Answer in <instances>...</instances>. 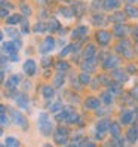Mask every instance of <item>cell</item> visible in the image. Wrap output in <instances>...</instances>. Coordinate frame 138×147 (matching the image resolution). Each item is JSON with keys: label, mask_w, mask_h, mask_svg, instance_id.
<instances>
[{"label": "cell", "mask_w": 138, "mask_h": 147, "mask_svg": "<svg viewBox=\"0 0 138 147\" xmlns=\"http://www.w3.org/2000/svg\"><path fill=\"white\" fill-rule=\"evenodd\" d=\"M37 128H39V132L43 135V137H49L52 135L54 131H55V125L50 119L48 111H40L39 113V117H37Z\"/></svg>", "instance_id": "6da1fadb"}, {"label": "cell", "mask_w": 138, "mask_h": 147, "mask_svg": "<svg viewBox=\"0 0 138 147\" xmlns=\"http://www.w3.org/2000/svg\"><path fill=\"white\" fill-rule=\"evenodd\" d=\"M120 64H122V58H120L117 54L114 52H107V55L104 57V59L101 61L100 67L106 71H113L116 68H120Z\"/></svg>", "instance_id": "7a4b0ae2"}, {"label": "cell", "mask_w": 138, "mask_h": 147, "mask_svg": "<svg viewBox=\"0 0 138 147\" xmlns=\"http://www.w3.org/2000/svg\"><path fill=\"white\" fill-rule=\"evenodd\" d=\"M54 141L55 144L58 146H67L68 141L71 138V134H70V129H68L65 125H59V126H55V131H54Z\"/></svg>", "instance_id": "3957f363"}, {"label": "cell", "mask_w": 138, "mask_h": 147, "mask_svg": "<svg viewBox=\"0 0 138 147\" xmlns=\"http://www.w3.org/2000/svg\"><path fill=\"white\" fill-rule=\"evenodd\" d=\"M21 82H22V76L20 73H13L5 80V88L7 91L6 92L7 97H12V98L15 97L16 95V88L21 85Z\"/></svg>", "instance_id": "277c9868"}, {"label": "cell", "mask_w": 138, "mask_h": 147, "mask_svg": "<svg viewBox=\"0 0 138 147\" xmlns=\"http://www.w3.org/2000/svg\"><path fill=\"white\" fill-rule=\"evenodd\" d=\"M94 39H95V43L102 48V49H106L111 45V39H113V34H111L110 30L107 28H100L95 31V34H94Z\"/></svg>", "instance_id": "5b68a950"}, {"label": "cell", "mask_w": 138, "mask_h": 147, "mask_svg": "<svg viewBox=\"0 0 138 147\" xmlns=\"http://www.w3.org/2000/svg\"><path fill=\"white\" fill-rule=\"evenodd\" d=\"M137 116L138 115H137V111L134 109L123 107L122 110L119 111V123L122 126H131V125H134Z\"/></svg>", "instance_id": "8992f818"}, {"label": "cell", "mask_w": 138, "mask_h": 147, "mask_svg": "<svg viewBox=\"0 0 138 147\" xmlns=\"http://www.w3.org/2000/svg\"><path fill=\"white\" fill-rule=\"evenodd\" d=\"M9 110V116H11V120H12V123L13 125H16V126H20L22 131H27L28 129V119L25 117V115L24 113H21L20 110H16V109H12V107H9L7 109Z\"/></svg>", "instance_id": "52a82bcc"}, {"label": "cell", "mask_w": 138, "mask_h": 147, "mask_svg": "<svg viewBox=\"0 0 138 147\" xmlns=\"http://www.w3.org/2000/svg\"><path fill=\"white\" fill-rule=\"evenodd\" d=\"M55 48H57V39H55L54 36H46L45 39L40 42V45H39V52H40V55L43 57V55L50 54Z\"/></svg>", "instance_id": "ba28073f"}, {"label": "cell", "mask_w": 138, "mask_h": 147, "mask_svg": "<svg viewBox=\"0 0 138 147\" xmlns=\"http://www.w3.org/2000/svg\"><path fill=\"white\" fill-rule=\"evenodd\" d=\"M79 67H80V71H85V73L92 74V73H95V71H97V68L100 67V63H98V59H97V58L82 59L80 64H79Z\"/></svg>", "instance_id": "9c48e42d"}, {"label": "cell", "mask_w": 138, "mask_h": 147, "mask_svg": "<svg viewBox=\"0 0 138 147\" xmlns=\"http://www.w3.org/2000/svg\"><path fill=\"white\" fill-rule=\"evenodd\" d=\"M89 24L94 25V27H97L98 30H100V28H104V25L108 24V21H107V15H106V13H102V12L91 13V16H89Z\"/></svg>", "instance_id": "30bf717a"}, {"label": "cell", "mask_w": 138, "mask_h": 147, "mask_svg": "<svg viewBox=\"0 0 138 147\" xmlns=\"http://www.w3.org/2000/svg\"><path fill=\"white\" fill-rule=\"evenodd\" d=\"M101 101L97 95H88L85 100H83V107L85 110L88 111H97L98 109H101Z\"/></svg>", "instance_id": "8fae6325"}, {"label": "cell", "mask_w": 138, "mask_h": 147, "mask_svg": "<svg viewBox=\"0 0 138 147\" xmlns=\"http://www.w3.org/2000/svg\"><path fill=\"white\" fill-rule=\"evenodd\" d=\"M129 31H131V27H128L126 24H116V25H113V28H111V34H113V37H116L119 40L126 39Z\"/></svg>", "instance_id": "7c38bea8"}, {"label": "cell", "mask_w": 138, "mask_h": 147, "mask_svg": "<svg viewBox=\"0 0 138 147\" xmlns=\"http://www.w3.org/2000/svg\"><path fill=\"white\" fill-rule=\"evenodd\" d=\"M110 125H111L110 117H100V119L97 120L95 126H94V131L100 132V134H102V135H107L108 131H110Z\"/></svg>", "instance_id": "4fadbf2b"}, {"label": "cell", "mask_w": 138, "mask_h": 147, "mask_svg": "<svg viewBox=\"0 0 138 147\" xmlns=\"http://www.w3.org/2000/svg\"><path fill=\"white\" fill-rule=\"evenodd\" d=\"M88 33H89V27L88 25H77V27H74L70 33V37L76 42V40H82V39H86V36H88Z\"/></svg>", "instance_id": "5bb4252c"}, {"label": "cell", "mask_w": 138, "mask_h": 147, "mask_svg": "<svg viewBox=\"0 0 138 147\" xmlns=\"http://www.w3.org/2000/svg\"><path fill=\"white\" fill-rule=\"evenodd\" d=\"M13 101H15L16 107L21 109V110H28V109H30V98H28L27 94L16 92V95L13 97Z\"/></svg>", "instance_id": "9a60e30c"}, {"label": "cell", "mask_w": 138, "mask_h": 147, "mask_svg": "<svg viewBox=\"0 0 138 147\" xmlns=\"http://www.w3.org/2000/svg\"><path fill=\"white\" fill-rule=\"evenodd\" d=\"M110 77L114 82L120 83V85H123V83H126L129 80V74L126 73V70H125V68H122V67L116 68V70H113V71H110Z\"/></svg>", "instance_id": "2e32d148"}, {"label": "cell", "mask_w": 138, "mask_h": 147, "mask_svg": "<svg viewBox=\"0 0 138 147\" xmlns=\"http://www.w3.org/2000/svg\"><path fill=\"white\" fill-rule=\"evenodd\" d=\"M98 48L95 43H86L82 49V58L83 59H91V58H97L98 57Z\"/></svg>", "instance_id": "e0dca14e"}, {"label": "cell", "mask_w": 138, "mask_h": 147, "mask_svg": "<svg viewBox=\"0 0 138 147\" xmlns=\"http://www.w3.org/2000/svg\"><path fill=\"white\" fill-rule=\"evenodd\" d=\"M122 7V0H102V11L113 13L116 11H120Z\"/></svg>", "instance_id": "ac0fdd59"}, {"label": "cell", "mask_w": 138, "mask_h": 147, "mask_svg": "<svg viewBox=\"0 0 138 147\" xmlns=\"http://www.w3.org/2000/svg\"><path fill=\"white\" fill-rule=\"evenodd\" d=\"M126 20H128V16H126V13L123 11H116L113 13L107 15L108 24H113V25H116V24H125Z\"/></svg>", "instance_id": "d6986e66"}, {"label": "cell", "mask_w": 138, "mask_h": 147, "mask_svg": "<svg viewBox=\"0 0 138 147\" xmlns=\"http://www.w3.org/2000/svg\"><path fill=\"white\" fill-rule=\"evenodd\" d=\"M22 71H24V74H27L28 77H33L34 74L37 73V63L34 61L33 58L25 59L24 64H22Z\"/></svg>", "instance_id": "ffe728a7"}, {"label": "cell", "mask_w": 138, "mask_h": 147, "mask_svg": "<svg viewBox=\"0 0 138 147\" xmlns=\"http://www.w3.org/2000/svg\"><path fill=\"white\" fill-rule=\"evenodd\" d=\"M125 140L128 144H137L138 143V125H131L125 132Z\"/></svg>", "instance_id": "44dd1931"}, {"label": "cell", "mask_w": 138, "mask_h": 147, "mask_svg": "<svg viewBox=\"0 0 138 147\" xmlns=\"http://www.w3.org/2000/svg\"><path fill=\"white\" fill-rule=\"evenodd\" d=\"M98 98H100V101H101V104H102V107H111L114 104V101H116V98L111 95L107 89H104V91H101L100 92V95H98Z\"/></svg>", "instance_id": "7402d4cb"}, {"label": "cell", "mask_w": 138, "mask_h": 147, "mask_svg": "<svg viewBox=\"0 0 138 147\" xmlns=\"http://www.w3.org/2000/svg\"><path fill=\"white\" fill-rule=\"evenodd\" d=\"M111 95H113V97L114 98H119L120 97V95H122L123 94V88H122V85H120V83H117V82H114L113 79H111V82H110V85L107 86V88H106Z\"/></svg>", "instance_id": "603a6c76"}, {"label": "cell", "mask_w": 138, "mask_h": 147, "mask_svg": "<svg viewBox=\"0 0 138 147\" xmlns=\"http://www.w3.org/2000/svg\"><path fill=\"white\" fill-rule=\"evenodd\" d=\"M40 94H42V97H43V98L49 101V100H52L55 95H57V89L54 88L52 85H42Z\"/></svg>", "instance_id": "cb8c5ba5"}, {"label": "cell", "mask_w": 138, "mask_h": 147, "mask_svg": "<svg viewBox=\"0 0 138 147\" xmlns=\"http://www.w3.org/2000/svg\"><path fill=\"white\" fill-rule=\"evenodd\" d=\"M2 52H3V55L9 57V55H12V54L18 52V48L15 46V43H13L12 40H11V42H5V43H2Z\"/></svg>", "instance_id": "d4e9b609"}, {"label": "cell", "mask_w": 138, "mask_h": 147, "mask_svg": "<svg viewBox=\"0 0 138 147\" xmlns=\"http://www.w3.org/2000/svg\"><path fill=\"white\" fill-rule=\"evenodd\" d=\"M46 106H48V109H49V111L52 115H58L59 111H61L65 106H64V102L61 101V100H57V101H54V102H50V101H48L46 102Z\"/></svg>", "instance_id": "484cf974"}, {"label": "cell", "mask_w": 138, "mask_h": 147, "mask_svg": "<svg viewBox=\"0 0 138 147\" xmlns=\"http://www.w3.org/2000/svg\"><path fill=\"white\" fill-rule=\"evenodd\" d=\"M70 68H71L70 63L65 61V59H58V61L55 63V70H57V73L67 74L68 71H70Z\"/></svg>", "instance_id": "4316f807"}, {"label": "cell", "mask_w": 138, "mask_h": 147, "mask_svg": "<svg viewBox=\"0 0 138 147\" xmlns=\"http://www.w3.org/2000/svg\"><path fill=\"white\" fill-rule=\"evenodd\" d=\"M123 12L129 20H138V6L135 5H125L123 6Z\"/></svg>", "instance_id": "83f0119b"}, {"label": "cell", "mask_w": 138, "mask_h": 147, "mask_svg": "<svg viewBox=\"0 0 138 147\" xmlns=\"http://www.w3.org/2000/svg\"><path fill=\"white\" fill-rule=\"evenodd\" d=\"M108 134L111 135V138H120L122 137V125H120L119 122H113V120H111Z\"/></svg>", "instance_id": "f1b7e54d"}, {"label": "cell", "mask_w": 138, "mask_h": 147, "mask_svg": "<svg viewBox=\"0 0 138 147\" xmlns=\"http://www.w3.org/2000/svg\"><path fill=\"white\" fill-rule=\"evenodd\" d=\"M58 13H59V15H63L65 20H73L74 16H76L73 6H61V7L58 9Z\"/></svg>", "instance_id": "f546056e"}, {"label": "cell", "mask_w": 138, "mask_h": 147, "mask_svg": "<svg viewBox=\"0 0 138 147\" xmlns=\"http://www.w3.org/2000/svg\"><path fill=\"white\" fill-rule=\"evenodd\" d=\"M46 24H48V31L49 33H58L63 28L61 22H59V20H57V18H49Z\"/></svg>", "instance_id": "4dcf8cb0"}, {"label": "cell", "mask_w": 138, "mask_h": 147, "mask_svg": "<svg viewBox=\"0 0 138 147\" xmlns=\"http://www.w3.org/2000/svg\"><path fill=\"white\" fill-rule=\"evenodd\" d=\"M65 76L67 74H63V73H57L54 76V79H52V86L55 89H59V88H63L64 83H65Z\"/></svg>", "instance_id": "1f68e13d"}, {"label": "cell", "mask_w": 138, "mask_h": 147, "mask_svg": "<svg viewBox=\"0 0 138 147\" xmlns=\"http://www.w3.org/2000/svg\"><path fill=\"white\" fill-rule=\"evenodd\" d=\"M77 79H79V82H80L82 86H89L91 82H92V74L85 73V71H80L79 74H77Z\"/></svg>", "instance_id": "d6a6232c"}, {"label": "cell", "mask_w": 138, "mask_h": 147, "mask_svg": "<svg viewBox=\"0 0 138 147\" xmlns=\"http://www.w3.org/2000/svg\"><path fill=\"white\" fill-rule=\"evenodd\" d=\"M22 20H24V16H22L21 13H12V15H9V18L6 20V24L11 25V27H13V25L21 24Z\"/></svg>", "instance_id": "836d02e7"}, {"label": "cell", "mask_w": 138, "mask_h": 147, "mask_svg": "<svg viewBox=\"0 0 138 147\" xmlns=\"http://www.w3.org/2000/svg\"><path fill=\"white\" fill-rule=\"evenodd\" d=\"M3 146L5 147H21V141L16 137H13V135H7L5 138V144Z\"/></svg>", "instance_id": "e575fe53"}, {"label": "cell", "mask_w": 138, "mask_h": 147, "mask_svg": "<svg viewBox=\"0 0 138 147\" xmlns=\"http://www.w3.org/2000/svg\"><path fill=\"white\" fill-rule=\"evenodd\" d=\"M33 31L36 34H43L48 31V24L45 21H37L36 24L33 25Z\"/></svg>", "instance_id": "d590c367"}, {"label": "cell", "mask_w": 138, "mask_h": 147, "mask_svg": "<svg viewBox=\"0 0 138 147\" xmlns=\"http://www.w3.org/2000/svg\"><path fill=\"white\" fill-rule=\"evenodd\" d=\"M30 31H31L30 22H28L27 18H24V20L21 21V24H20V33H21V34H30Z\"/></svg>", "instance_id": "8d00e7d4"}, {"label": "cell", "mask_w": 138, "mask_h": 147, "mask_svg": "<svg viewBox=\"0 0 138 147\" xmlns=\"http://www.w3.org/2000/svg\"><path fill=\"white\" fill-rule=\"evenodd\" d=\"M52 65H54V58L50 57V55H43L42 57V67L45 68H52Z\"/></svg>", "instance_id": "74e56055"}, {"label": "cell", "mask_w": 138, "mask_h": 147, "mask_svg": "<svg viewBox=\"0 0 138 147\" xmlns=\"http://www.w3.org/2000/svg\"><path fill=\"white\" fill-rule=\"evenodd\" d=\"M68 102H71L73 106L80 104V97H79V92H74V91H70V92H68Z\"/></svg>", "instance_id": "f35d334b"}, {"label": "cell", "mask_w": 138, "mask_h": 147, "mask_svg": "<svg viewBox=\"0 0 138 147\" xmlns=\"http://www.w3.org/2000/svg\"><path fill=\"white\" fill-rule=\"evenodd\" d=\"M91 12H102V0H92L91 2Z\"/></svg>", "instance_id": "ab89813d"}, {"label": "cell", "mask_w": 138, "mask_h": 147, "mask_svg": "<svg viewBox=\"0 0 138 147\" xmlns=\"http://www.w3.org/2000/svg\"><path fill=\"white\" fill-rule=\"evenodd\" d=\"M85 135H83V131H77L76 134H73L71 135V138H70V140H71V143H74V144H80L83 140H85Z\"/></svg>", "instance_id": "60d3db41"}, {"label": "cell", "mask_w": 138, "mask_h": 147, "mask_svg": "<svg viewBox=\"0 0 138 147\" xmlns=\"http://www.w3.org/2000/svg\"><path fill=\"white\" fill-rule=\"evenodd\" d=\"M5 33L9 36L12 40H16V39H20V36H21V33L16 30V28H12V27H9V28H6L5 30Z\"/></svg>", "instance_id": "b9f144b4"}, {"label": "cell", "mask_w": 138, "mask_h": 147, "mask_svg": "<svg viewBox=\"0 0 138 147\" xmlns=\"http://www.w3.org/2000/svg\"><path fill=\"white\" fill-rule=\"evenodd\" d=\"M68 55H71V46H70V43H68L67 46H64V48L61 49V52H59V58L64 59V58L68 57Z\"/></svg>", "instance_id": "7bdbcfd3"}, {"label": "cell", "mask_w": 138, "mask_h": 147, "mask_svg": "<svg viewBox=\"0 0 138 147\" xmlns=\"http://www.w3.org/2000/svg\"><path fill=\"white\" fill-rule=\"evenodd\" d=\"M21 13H22V16L24 18H27V16H30L31 13H33V11H31V7L28 6V5H21Z\"/></svg>", "instance_id": "ee69618b"}, {"label": "cell", "mask_w": 138, "mask_h": 147, "mask_svg": "<svg viewBox=\"0 0 138 147\" xmlns=\"http://www.w3.org/2000/svg\"><path fill=\"white\" fill-rule=\"evenodd\" d=\"M9 123H11V120H9V117H7V115H2V116H0V126H2V128L9 126Z\"/></svg>", "instance_id": "f6af8a7d"}, {"label": "cell", "mask_w": 138, "mask_h": 147, "mask_svg": "<svg viewBox=\"0 0 138 147\" xmlns=\"http://www.w3.org/2000/svg\"><path fill=\"white\" fill-rule=\"evenodd\" d=\"M91 89H94V91H97V89H100V86H101V83H100V80H98V77H92V82H91Z\"/></svg>", "instance_id": "bcb514c9"}, {"label": "cell", "mask_w": 138, "mask_h": 147, "mask_svg": "<svg viewBox=\"0 0 138 147\" xmlns=\"http://www.w3.org/2000/svg\"><path fill=\"white\" fill-rule=\"evenodd\" d=\"M129 34H131V36L134 37V40L138 42V24L132 25V27H131V31H129Z\"/></svg>", "instance_id": "7dc6e473"}, {"label": "cell", "mask_w": 138, "mask_h": 147, "mask_svg": "<svg viewBox=\"0 0 138 147\" xmlns=\"http://www.w3.org/2000/svg\"><path fill=\"white\" fill-rule=\"evenodd\" d=\"M126 70V73L128 74H135L137 71H138V68H137V65L135 64H128V67L125 68Z\"/></svg>", "instance_id": "c3c4849f"}, {"label": "cell", "mask_w": 138, "mask_h": 147, "mask_svg": "<svg viewBox=\"0 0 138 147\" xmlns=\"http://www.w3.org/2000/svg\"><path fill=\"white\" fill-rule=\"evenodd\" d=\"M9 9H6V7H0V18L2 20H7L9 18Z\"/></svg>", "instance_id": "681fc988"}, {"label": "cell", "mask_w": 138, "mask_h": 147, "mask_svg": "<svg viewBox=\"0 0 138 147\" xmlns=\"http://www.w3.org/2000/svg\"><path fill=\"white\" fill-rule=\"evenodd\" d=\"M129 95H131L135 101H138V86H135V88H132L131 91H129Z\"/></svg>", "instance_id": "f907efd6"}, {"label": "cell", "mask_w": 138, "mask_h": 147, "mask_svg": "<svg viewBox=\"0 0 138 147\" xmlns=\"http://www.w3.org/2000/svg\"><path fill=\"white\" fill-rule=\"evenodd\" d=\"M7 58H9V61H11V63H18V61H20V55H18V52H16V54H12V55H9Z\"/></svg>", "instance_id": "816d5d0a"}, {"label": "cell", "mask_w": 138, "mask_h": 147, "mask_svg": "<svg viewBox=\"0 0 138 147\" xmlns=\"http://www.w3.org/2000/svg\"><path fill=\"white\" fill-rule=\"evenodd\" d=\"M6 111H7V107H6L5 104H0V116L6 115Z\"/></svg>", "instance_id": "f5cc1de1"}, {"label": "cell", "mask_w": 138, "mask_h": 147, "mask_svg": "<svg viewBox=\"0 0 138 147\" xmlns=\"http://www.w3.org/2000/svg\"><path fill=\"white\" fill-rule=\"evenodd\" d=\"M85 147H98V144H97L95 141H88Z\"/></svg>", "instance_id": "db71d44e"}, {"label": "cell", "mask_w": 138, "mask_h": 147, "mask_svg": "<svg viewBox=\"0 0 138 147\" xmlns=\"http://www.w3.org/2000/svg\"><path fill=\"white\" fill-rule=\"evenodd\" d=\"M5 83V70H0V83Z\"/></svg>", "instance_id": "11a10c76"}, {"label": "cell", "mask_w": 138, "mask_h": 147, "mask_svg": "<svg viewBox=\"0 0 138 147\" xmlns=\"http://www.w3.org/2000/svg\"><path fill=\"white\" fill-rule=\"evenodd\" d=\"M123 2L126 3V5H134V3H137L138 0H123Z\"/></svg>", "instance_id": "9f6ffc18"}, {"label": "cell", "mask_w": 138, "mask_h": 147, "mask_svg": "<svg viewBox=\"0 0 138 147\" xmlns=\"http://www.w3.org/2000/svg\"><path fill=\"white\" fill-rule=\"evenodd\" d=\"M3 39H5V33H3V30H0V43L3 42Z\"/></svg>", "instance_id": "6f0895ef"}, {"label": "cell", "mask_w": 138, "mask_h": 147, "mask_svg": "<svg viewBox=\"0 0 138 147\" xmlns=\"http://www.w3.org/2000/svg\"><path fill=\"white\" fill-rule=\"evenodd\" d=\"M64 147H79V144H74V143H68L67 146H64Z\"/></svg>", "instance_id": "680465c9"}, {"label": "cell", "mask_w": 138, "mask_h": 147, "mask_svg": "<svg viewBox=\"0 0 138 147\" xmlns=\"http://www.w3.org/2000/svg\"><path fill=\"white\" fill-rule=\"evenodd\" d=\"M42 147H54L52 144H50V143H45V144H43Z\"/></svg>", "instance_id": "91938a15"}, {"label": "cell", "mask_w": 138, "mask_h": 147, "mask_svg": "<svg viewBox=\"0 0 138 147\" xmlns=\"http://www.w3.org/2000/svg\"><path fill=\"white\" fill-rule=\"evenodd\" d=\"M134 49H135V52H137V55H138V42H137V45H135V48H134Z\"/></svg>", "instance_id": "94428289"}, {"label": "cell", "mask_w": 138, "mask_h": 147, "mask_svg": "<svg viewBox=\"0 0 138 147\" xmlns=\"http://www.w3.org/2000/svg\"><path fill=\"white\" fill-rule=\"evenodd\" d=\"M37 2H39V3H42V5H43V3H45V2H46V0H37Z\"/></svg>", "instance_id": "6125c7cd"}, {"label": "cell", "mask_w": 138, "mask_h": 147, "mask_svg": "<svg viewBox=\"0 0 138 147\" xmlns=\"http://www.w3.org/2000/svg\"><path fill=\"white\" fill-rule=\"evenodd\" d=\"M3 135V128H0V137Z\"/></svg>", "instance_id": "be15d7a7"}, {"label": "cell", "mask_w": 138, "mask_h": 147, "mask_svg": "<svg viewBox=\"0 0 138 147\" xmlns=\"http://www.w3.org/2000/svg\"><path fill=\"white\" fill-rule=\"evenodd\" d=\"M0 147H5V146H2V144H0Z\"/></svg>", "instance_id": "e7e4bbea"}, {"label": "cell", "mask_w": 138, "mask_h": 147, "mask_svg": "<svg viewBox=\"0 0 138 147\" xmlns=\"http://www.w3.org/2000/svg\"><path fill=\"white\" fill-rule=\"evenodd\" d=\"M0 67H2V65H0Z\"/></svg>", "instance_id": "03108f58"}, {"label": "cell", "mask_w": 138, "mask_h": 147, "mask_svg": "<svg viewBox=\"0 0 138 147\" xmlns=\"http://www.w3.org/2000/svg\"><path fill=\"white\" fill-rule=\"evenodd\" d=\"M137 3H138V2H137Z\"/></svg>", "instance_id": "003e7915"}]
</instances>
